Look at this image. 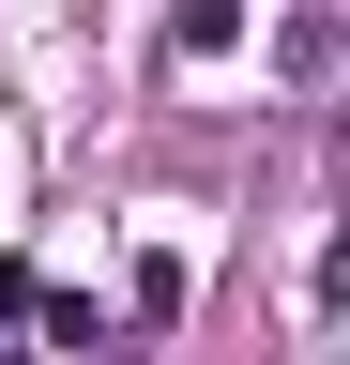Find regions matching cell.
Returning <instances> with one entry per match:
<instances>
[{"instance_id": "obj_1", "label": "cell", "mask_w": 350, "mask_h": 365, "mask_svg": "<svg viewBox=\"0 0 350 365\" xmlns=\"http://www.w3.org/2000/svg\"><path fill=\"white\" fill-rule=\"evenodd\" d=\"M244 46V0H168V61H229Z\"/></svg>"}]
</instances>
